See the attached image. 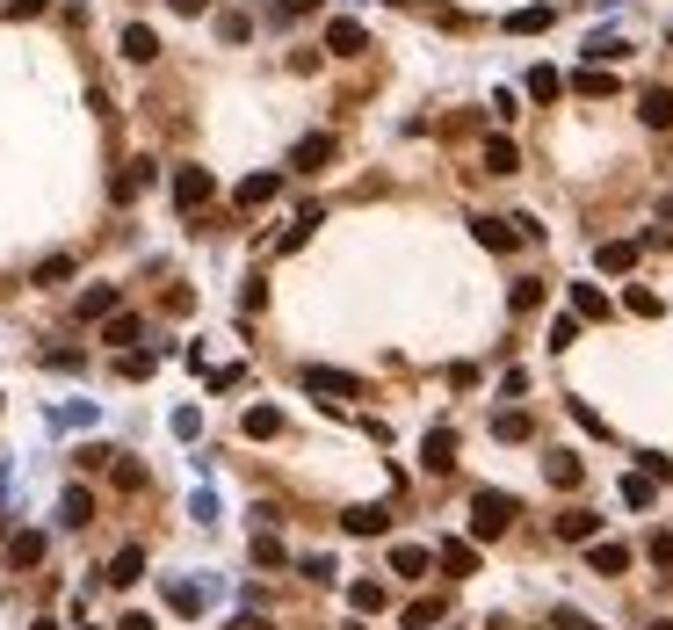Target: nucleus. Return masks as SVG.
<instances>
[{
    "label": "nucleus",
    "mask_w": 673,
    "mask_h": 630,
    "mask_svg": "<svg viewBox=\"0 0 673 630\" xmlns=\"http://www.w3.org/2000/svg\"><path fill=\"white\" fill-rule=\"evenodd\" d=\"M565 95H579V102H608V95H616V73H608V66H587V73L565 80Z\"/></svg>",
    "instance_id": "9"
},
{
    "label": "nucleus",
    "mask_w": 673,
    "mask_h": 630,
    "mask_svg": "<svg viewBox=\"0 0 673 630\" xmlns=\"http://www.w3.org/2000/svg\"><path fill=\"white\" fill-rule=\"evenodd\" d=\"M116 312H124V290H116V283L80 290V319H116Z\"/></svg>",
    "instance_id": "12"
},
{
    "label": "nucleus",
    "mask_w": 673,
    "mask_h": 630,
    "mask_svg": "<svg viewBox=\"0 0 673 630\" xmlns=\"http://www.w3.org/2000/svg\"><path fill=\"white\" fill-rule=\"evenodd\" d=\"M138 334H145V326H138V312H116V319H102V341H109V348H131Z\"/></svg>",
    "instance_id": "31"
},
{
    "label": "nucleus",
    "mask_w": 673,
    "mask_h": 630,
    "mask_svg": "<svg viewBox=\"0 0 673 630\" xmlns=\"http://www.w3.org/2000/svg\"><path fill=\"white\" fill-rule=\"evenodd\" d=\"M572 319H608V290L601 283H572Z\"/></svg>",
    "instance_id": "26"
},
{
    "label": "nucleus",
    "mask_w": 673,
    "mask_h": 630,
    "mask_svg": "<svg viewBox=\"0 0 673 630\" xmlns=\"http://www.w3.org/2000/svg\"><path fill=\"white\" fill-rule=\"evenodd\" d=\"M659 225H673V196H666V203H659Z\"/></svg>",
    "instance_id": "52"
},
{
    "label": "nucleus",
    "mask_w": 673,
    "mask_h": 630,
    "mask_svg": "<svg viewBox=\"0 0 673 630\" xmlns=\"http://www.w3.org/2000/svg\"><path fill=\"white\" fill-rule=\"evenodd\" d=\"M514 167H522V153H514L507 138H493V145H485V174H514Z\"/></svg>",
    "instance_id": "35"
},
{
    "label": "nucleus",
    "mask_w": 673,
    "mask_h": 630,
    "mask_svg": "<svg viewBox=\"0 0 673 630\" xmlns=\"http://www.w3.org/2000/svg\"><path fill=\"white\" fill-rule=\"evenodd\" d=\"M167 609H174V616H203V587H189V580H167Z\"/></svg>",
    "instance_id": "33"
},
{
    "label": "nucleus",
    "mask_w": 673,
    "mask_h": 630,
    "mask_svg": "<svg viewBox=\"0 0 673 630\" xmlns=\"http://www.w3.org/2000/svg\"><path fill=\"white\" fill-rule=\"evenodd\" d=\"M471 239L485 254H514V247H522V225H514V218H471Z\"/></svg>",
    "instance_id": "6"
},
{
    "label": "nucleus",
    "mask_w": 673,
    "mask_h": 630,
    "mask_svg": "<svg viewBox=\"0 0 673 630\" xmlns=\"http://www.w3.org/2000/svg\"><path fill=\"white\" fill-rule=\"evenodd\" d=\"M493 435H507V442H529V413H493Z\"/></svg>",
    "instance_id": "41"
},
{
    "label": "nucleus",
    "mask_w": 673,
    "mask_h": 630,
    "mask_svg": "<svg viewBox=\"0 0 673 630\" xmlns=\"http://www.w3.org/2000/svg\"><path fill=\"white\" fill-rule=\"evenodd\" d=\"M550 22H558V8H550V0H536V8H514V15H507L514 37H543Z\"/></svg>",
    "instance_id": "20"
},
{
    "label": "nucleus",
    "mask_w": 673,
    "mask_h": 630,
    "mask_svg": "<svg viewBox=\"0 0 673 630\" xmlns=\"http://www.w3.org/2000/svg\"><path fill=\"white\" fill-rule=\"evenodd\" d=\"M391 573H399V580H427V573H435V551H427V544H391Z\"/></svg>",
    "instance_id": "10"
},
{
    "label": "nucleus",
    "mask_w": 673,
    "mask_h": 630,
    "mask_svg": "<svg viewBox=\"0 0 673 630\" xmlns=\"http://www.w3.org/2000/svg\"><path fill=\"white\" fill-rule=\"evenodd\" d=\"M514 515H522V500H514V493L478 486V493H471V544H493V536H507Z\"/></svg>",
    "instance_id": "1"
},
{
    "label": "nucleus",
    "mask_w": 673,
    "mask_h": 630,
    "mask_svg": "<svg viewBox=\"0 0 673 630\" xmlns=\"http://www.w3.org/2000/svg\"><path fill=\"white\" fill-rule=\"evenodd\" d=\"M637 471H645L652 486H666V478H673V457H659V449H645V457H637Z\"/></svg>",
    "instance_id": "43"
},
{
    "label": "nucleus",
    "mask_w": 673,
    "mask_h": 630,
    "mask_svg": "<svg viewBox=\"0 0 673 630\" xmlns=\"http://www.w3.org/2000/svg\"><path fill=\"white\" fill-rule=\"evenodd\" d=\"M297 573H304V580H319V587H333V580H341V558H326V551H304V558H297Z\"/></svg>",
    "instance_id": "30"
},
{
    "label": "nucleus",
    "mask_w": 673,
    "mask_h": 630,
    "mask_svg": "<svg viewBox=\"0 0 673 630\" xmlns=\"http://www.w3.org/2000/svg\"><path fill=\"white\" fill-rule=\"evenodd\" d=\"M152 174H160L152 160H124V174H116V189H109V196H116V203H138V196L152 189Z\"/></svg>",
    "instance_id": "11"
},
{
    "label": "nucleus",
    "mask_w": 673,
    "mask_h": 630,
    "mask_svg": "<svg viewBox=\"0 0 673 630\" xmlns=\"http://www.w3.org/2000/svg\"><path fill=\"white\" fill-rule=\"evenodd\" d=\"M116 51H124V58H131V66H152V58H160V37H152V29H145V22H131V29H124V37H116Z\"/></svg>",
    "instance_id": "13"
},
{
    "label": "nucleus",
    "mask_w": 673,
    "mask_h": 630,
    "mask_svg": "<svg viewBox=\"0 0 673 630\" xmlns=\"http://www.w3.org/2000/svg\"><path fill=\"white\" fill-rule=\"evenodd\" d=\"M623 500H630V507H652V500H659V486H652L645 471H630V478H623Z\"/></svg>",
    "instance_id": "39"
},
{
    "label": "nucleus",
    "mask_w": 673,
    "mask_h": 630,
    "mask_svg": "<svg viewBox=\"0 0 673 630\" xmlns=\"http://www.w3.org/2000/svg\"><path fill=\"white\" fill-rule=\"evenodd\" d=\"M384 522H391L384 507H348V515H341V529H348V536H384Z\"/></svg>",
    "instance_id": "29"
},
{
    "label": "nucleus",
    "mask_w": 673,
    "mask_h": 630,
    "mask_svg": "<svg viewBox=\"0 0 673 630\" xmlns=\"http://www.w3.org/2000/svg\"><path fill=\"white\" fill-rule=\"evenodd\" d=\"M637 116H645L652 131H673V87H645V95H637Z\"/></svg>",
    "instance_id": "15"
},
{
    "label": "nucleus",
    "mask_w": 673,
    "mask_h": 630,
    "mask_svg": "<svg viewBox=\"0 0 673 630\" xmlns=\"http://www.w3.org/2000/svg\"><path fill=\"white\" fill-rule=\"evenodd\" d=\"M399 623H406V630H435V623H442V602L427 594V602H413V609H406Z\"/></svg>",
    "instance_id": "36"
},
{
    "label": "nucleus",
    "mask_w": 673,
    "mask_h": 630,
    "mask_svg": "<svg viewBox=\"0 0 673 630\" xmlns=\"http://www.w3.org/2000/svg\"><path fill=\"white\" fill-rule=\"evenodd\" d=\"M652 630H673V616H659V623H652Z\"/></svg>",
    "instance_id": "54"
},
{
    "label": "nucleus",
    "mask_w": 673,
    "mask_h": 630,
    "mask_svg": "<svg viewBox=\"0 0 673 630\" xmlns=\"http://www.w3.org/2000/svg\"><path fill=\"white\" fill-rule=\"evenodd\" d=\"M8 565H15V573L44 565V536H37V529H15V536H8Z\"/></svg>",
    "instance_id": "22"
},
{
    "label": "nucleus",
    "mask_w": 673,
    "mask_h": 630,
    "mask_svg": "<svg viewBox=\"0 0 673 630\" xmlns=\"http://www.w3.org/2000/svg\"><path fill=\"white\" fill-rule=\"evenodd\" d=\"M558 95H565V73L558 66H536L529 73V102H558Z\"/></svg>",
    "instance_id": "32"
},
{
    "label": "nucleus",
    "mask_w": 673,
    "mask_h": 630,
    "mask_svg": "<svg viewBox=\"0 0 673 630\" xmlns=\"http://www.w3.org/2000/svg\"><path fill=\"white\" fill-rule=\"evenodd\" d=\"M420 464L435 471V478L456 471V428H427V435H420Z\"/></svg>",
    "instance_id": "7"
},
{
    "label": "nucleus",
    "mask_w": 673,
    "mask_h": 630,
    "mask_svg": "<svg viewBox=\"0 0 673 630\" xmlns=\"http://www.w3.org/2000/svg\"><path fill=\"white\" fill-rule=\"evenodd\" d=\"M304 392H319V399H362L370 384H362L355 370H326V363H312V370H304Z\"/></svg>",
    "instance_id": "3"
},
{
    "label": "nucleus",
    "mask_w": 673,
    "mask_h": 630,
    "mask_svg": "<svg viewBox=\"0 0 673 630\" xmlns=\"http://www.w3.org/2000/svg\"><path fill=\"white\" fill-rule=\"evenodd\" d=\"M341 630H370V623H362V616H355V623H341Z\"/></svg>",
    "instance_id": "53"
},
{
    "label": "nucleus",
    "mask_w": 673,
    "mask_h": 630,
    "mask_svg": "<svg viewBox=\"0 0 673 630\" xmlns=\"http://www.w3.org/2000/svg\"><path fill=\"white\" fill-rule=\"evenodd\" d=\"M594 268H601V276H630V268H637V247H630V239H601Z\"/></svg>",
    "instance_id": "18"
},
{
    "label": "nucleus",
    "mask_w": 673,
    "mask_h": 630,
    "mask_svg": "<svg viewBox=\"0 0 673 630\" xmlns=\"http://www.w3.org/2000/svg\"><path fill=\"white\" fill-rule=\"evenodd\" d=\"M645 558H652L659 573L673 580V536H666V529H652V536H645Z\"/></svg>",
    "instance_id": "37"
},
{
    "label": "nucleus",
    "mask_w": 673,
    "mask_h": 630,
    "mask_svg": "<svg viewBox=\"0 0 673 630\" xmlns=\"http://www.w3.org/2000/svg\"><path fill=\"white\" fill-rule=\"evenodd\" d=\"M558 536H565V544H594V536H601V515L572 507V515H558Z\"/></svg>",
    "instance_id": "24"
},
{
    "label": "nucleus",
    "mask_w": 673,
    "mask_h": 630,
    "mask_svg": "<svg viewBox=\"0 0 673 630\" xmlns=\"http://www.w3.org/2000/svg\"><path fill=\"white\" fill-rule=\"evenodd\" d=\"M116 370H124V377H152V355H145V348H124V363H116Z\"/></svg>",
    "instance_id": "45"
},
{
    "label": "nucleus",
    "mask_w": 673,
    "mask_h": 630,
    "mask_svg": "<svg viewBox=\"0 0 673 630\" xmlns=\"http://www.w3.org/2000/svg\"><path fill=\"white\" fill-rule=\"evenodd\" d=\"M218 37H225V44H247L254 22H247V15H218Z\"/></svg>",
    "instance_id": "44"
},
{
    "label": "nucleus",
    "mask_w": 673,
    "mask_h": 630,
    "mask_svg": "<svg viewBox=\"0 0 673 630\" xmlns=\"http://www.w3.org/2000/svg\"><path fill=\"white\" fill-rule=\"evenodd\" d=\"M275 8H283V15H312L319 0H275Z\"/></svg>",
    "instance_id": "50"
},
{
    "label": "nucleus",
    "mask_w": 673,
    "mask_h": 630,
    "mask_svg": "<svg viewBox=\"0 0 673 630\" xmlns=\"http://www.w3.org/2000/svg\"><path fill=\"white\" fill-rule=\"evenodd\" d=\"M543 305V283H514V312H536Z\"/></svg>",
    "instance_id": "46"
},
{
    "label": "nucleus",
    "mask_w": 673,
    "mask_h": 630,
    "mask_svg": "<svg viewBox=\"0 0 673 630\" xmlns=\"http://www.w3.org/2000/svg\"><path fill=\"white\" fill-rule=\"evenodd\" d=\"M326 51L333 58H362V51H370V29H362L355 15H333L326 22Z\"/></svg>",
    "instance_id": "4"
},
{
    "label": "nucleus",
    "mask_w": 673,
    "mask_h": 630,
    "mask_svg": "<svg viewBox=\"0 0 673 630\" xmlns=\"http://www.w3.org/2000/svg\"><path fill=\"white\" fill-rule=\"evenodd\" d=\"M80 630H87V623H80Z\"/></svg>",
    "instance_id": "57"
},
{
    "label": "nucleus",
    "mask_w": 673,
    "mask_h": 630,
    "mask_svg": "<svg viewBox=\"0 0 673 630\" xmlns=\"http://www.w3.org/2000/svg\"><path fill=\"white\" fill-rule=\"evenodd\" d=\"M319 225H326V210H319V203H304V210H297V225H290L283 239H275V247H283V254H297V247H304V239H312Z\"/></svg>",
    "instance_id": "23"
},
{
    "label": "nucleus",
    "mask_w": 673,
    "mask_h": 630,
    "mask_svg": "<svg viewBox=\"0 0 673 630\" xmlns=\"http://www.w3.org/2000/svg\"><path fill=\"white\" fill-rule=\"evenodd\" d=\"M579 326H587V319L558 312V319H550V334H543V341H550V348H572V341H579Z\"/></svg>",
    "instance_id": "38"
},
{
    "label": "nucleus",
    "mask_w": 673,
    "mask_h": 630,
    "mask_svg": "<svg viewBox=\"0 0 673 630\" xmlns=\"http://www.w3.org/2000/svg\"><path fill=\"white\" fill-rule=\"evenodd\" d=\"M116 630H160V623H152L145 609H131V616H124V623H116Z\"/></svg>",
    "instance_id": "48"
},
{
    "label": "nucleus",
    "mask_w": 673,
    "mask_h": 630,
    "mask_svg": "<svg viewBox=\"0 0 673 630\" xmlns=\"http://www.w3.org/2000/svg\"><path fill=\"white\" fill-rule=\"evenodd\" d=\"M218 196V182H210V167H174V210L181 218H196V210Z\"/></svg>",
    "instance_id": "2"
},
{
    "label": "nucleus",
    "mask_w": 673,
    "mask_h": 630,
    "mask_svg": "<svg viewBox=\"0 0 673 630\" xmlns=\"http://www.w3.org/2000/svg\"><path fill=\"white\" fill-rule=\"evenodd\" d=\"M51 0H8V15H44Z\"/></svg>",
    "instance_id": "49"
},
{
    "label": "nucleus",
    "mask_w": 673,
    "mask_h": 630,
    "mask_svg": "<svg viewBox=\"0 0 673 630\" xmlns=\"http://www.w3.org/2000/svg\"><path fill=\"white\" fill-rule=\"evenodd\" d=\"M384 602H391V594H384V580H355V587H348V609H355V616H377Z\"/></svg>",
    "instance_id": "27"
},
{
    "label": "nucleus",
    "mask_w": 673,
    "mask_h": 630,
    "mask_svg": "<svg viewBox=\"0 0 673 630\" xmlns=\"http://www.w3.org/2000/svg\"><path fill=\"white\" fill-rule=\"evenodd\" d=\"M587 565H594L601 580H623V573H630V544H608V536H594V544H587Z\"/></svg>",
    "instance_id": "8"
},
{
    "label": "nucleus",
    "mask_w": 673,
    "mask_h": 630,
    "mask_svg": "<svg viewBox=\"0 0 673 630\" xmlns=\"http://www.w3.org/2000/svg\"><path fill=\"white\" fill-rule=\"evenodd\" d=\"M239 428H247V442H268V435H283V413H275V406H247Z\"/></svg>",
    "instance_id": "28"
},
{
    "label": "nucleus",
    "mask_w": 673,
    "mask_h": 630,
    "mask_svg": "<svg viewBox=\"0 0 673 630\" xmlns=\"http://www.w3.org/2000/svg\"><path fill=\"white\" fill-rule=\"evenodd\" d=\"M283 558H290V551H283V536H268V529H261V536H254V565H283Z\"/></svg>",
    "instance_id": "42"
},
{
    "label": "nucleus",
    "mask_w": 673,
    "mask_h": 630,
    "mask_svg": "<svg viewBox=\"0 0 673 630\" xmlns=\"http://www.w3.org/2000/svg\"><path fill=\"white\" fill-rule=\"evenodd\" d=\"M275 189H283V174H247V182L232 189V203L239 210H261V203H275Z\"/></svg>",
    "instance_id": "14"
},
{
    "label": "nucleus",
    "mask_w": 673,
    "mask_h": 630,
    "mask_svg": "<svg viewBox=\"0 0 673 630\" xmlns=\"http://www.w3.org/2000/svg\"><path fill=\"white\" fill-rule=\"evenodd\" d=\"M225 630H275V623H268V616H261V609H247V616H232V623H225Z\"/></svg>",
    "instance_id": "47"
},
{
    "label": "nucleus",
    "mask_w": 673,
    "mask_h": 630,
    "mask_svg": "<svg viewBox=\"0 0 673 630\" xmlns=\"http://www.w3.org/2000/svg\"><path fill=\"white\" fill-rule=\"evenodd\" d=\"M29 630H58V623H29Z\"/></svg>",
    "instance_id": "56"
},
{
    "label": "nucleus",
    "mask_w": 673,
    "mask_h": 630,
    "mask_svg": "<svg viewBox=\"0 0 673 630\" xmlns=\"http://www.w3.org/2000/svg\"><path fill=\"white\" fill-rule=\"evenodd\" d=\"M399 8H427V0H399Z\"/></svg>",
    "instance_id": "55"
},
{
    "label": "nucleus",
    "mask_w": 673,
    "mask_h": 630,
    "mask_svg": "<svg viewBox=\"0 0 673 630\" xmlns=\"http://www.w3.org/2000/svg\"><path fill=\"white\" fill-rule=\"evenodd\" d=\"M58 522H66V529H87V522H95V493H87V486H66V500H58Z\"/></svg>",
    "instance_id": "19"
},
{
    "label": "nucleus",
    "mask_w": 673,
    "mask_h": 630,
    "mask_svg": "<svg viewBox=\"0 0 673 630\" xmlns=\"http://www.w3.org/2000/svg\"><path fill=\"white\" fill-rule=\"evenodd\" d=\"M66 276H73V254H44L37 261V290H58Z\"/></svg>",
    "instance_id": "34"
},
{
    "label": "nucleus",
    "mask_w": 673,
    "mask_h": 630,
    "mask_svg": "<svg viewBox=\"0 0 673 630\" xmlns=\"http://www.w3.org/2000/svg\"><path fill=\"white\" fill-rule=\"evenodd\" d=\"M167 8H174V15H203V8H210V0H167Z\"/></svg>",
    "instance_id": "51"
},
{
    "label": "nucleus",
    "mask_w": 673,
    "mask_h": 630,
    "mask_svg": "<svg viewBox=\"0 0 673 630\" xmlns=\"http://www.w3.org/2000/svg\"><path fill=\"white\" fill-rule=\"evenodd\" d=\"M435 565H442L449 580H471V573H478V544H471V536H442V544H435Z\"/></svg>",
    "instance_id": "5"
},
{
    "label": "nucleus",
    "mask_w": 673,
    "mask_h": 630,
    "mask_svg": "<svg viewBox=\"0 0 673 630\" xmlns=\"http://www.w3.org/2000/svg\"><path fill=\"white\" fill-rule=\"evenodd\" d=\"M543 478H550V486H558V493H572L579 478H587V464H579L572 449H558V457H543Z\"/></svg>",
    "instance_id": "21"
},
{
    "label": "nucleus",
    "mask_w": 673,
    "mask_h": 630,
    "mask_svg": "<svg viewBox=\"0 0 673 630\" xmlns=\"http://www.w3.org/2000/svg\"><path fill=\"white\" fill-rule=\"evenodd\" d=\"M587 630H594V623H587Z\"/></svg>",
    "instance_id": "58"
},
{
    "label": "nucleus",
    "mask_w": 673,
    "mask_h": 630,
    "mask_svg": "<svg viewBox=\"0 0 673 630\" xmlns=\"http://www.w3.org/2000/svg\"><path fill=\"white\" fill-rule=\"evenodd\" d=\"M102 580H109V587H138V580H145V551H138V544H124V551L109 558V573H102Z\"/></svg>",
    "instance_id": "17"
},
{
    "label": "nucleus",
    "mask_w": 673,
    "mask_h": 630,
    "mask_svg": "<svg viewBox=\"0 0 673 630\" xmlns=\"http://www.w3.org/2000/svg\"><path fill=\"white\" fill-rule=\"evenodd\" d=\"M326 160H333V131L297 138V153H290V167H297V174H312V167H326Z\"/></svg>",
    "instance_id": "16"
},
{
    "label": "nucleus",
    "mask_w": 673,
    "mask_h": 630,
    "mask_svg": "<svg viewBox=\"0 0 673 630\" xmlns=\"http://www.w3.org/2000/svg\"><path fill=\"white\" fill-rule=\"evenodd\" d=\"M623 58H630L623 37H608V29H594V37H587V66H623Z\"/></svg>",
    "instance_id": "25"
},
{
    "label": "nucleus",
    "mask_w": 673,
    "mask_h": 630,
    "mask_svg": "<svg viewBox=\"0 0 673 630\" xmlns=\"http://www.w3.org/2000/svg\"><path fill=\"white\" fill-rule=\"evenodd\" d=\"M623 305H630L637 319H659V290H637V283H630V290H623Z\"/></svg>",
    "instance_id": "40"
}]
</instances>
